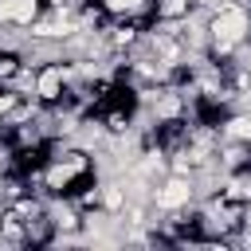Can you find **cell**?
Returning <instances> with one entry per match:
<instances>
[{
  "instance_id": "1",
  "label": "cell",
  "mask_w": 251,
  "mask_h": 251,
  "mask_svg": "<svg viewBox=\"0 0 251 251\" xmlns=\"http://www.w3.org/2000/svg\"><path fill=\"white\" fill-rule=\"evenodd\" d=\"M196 204V176H180V173H165L153 192H149V208L153 216H184L188 208ZM161 224V220H157Z\"/></svg>"
},
{
  "instance_id": "2",
  "label": "cell",
  "mask_w": 251,
  "mask_h": 251,
  "mask_svg": "<svg viewBox=\"0 0 251 251\" xmlns=\"http://www.w3.org/2000/svg\"><path fill=\"white\" fill-rule=\"evenodd\" d=\"M43 0H0V27H31Z\"/></svg>"
},
{
  "instance_id": "3",
  "label": "cell",
  "mask_w": 251,
  "mask_h": 251,
  "mask_svg": "<svg viewBox=\"0 0 251 251\" xmlns=\"http://www.w3.org/2000/svg\"><path fill=\"white\" fill-rule=\"evenodd\" d=\"M114 20H137V16H149L153 12V0H98Z\"/></svg>"
}]
</instances>
